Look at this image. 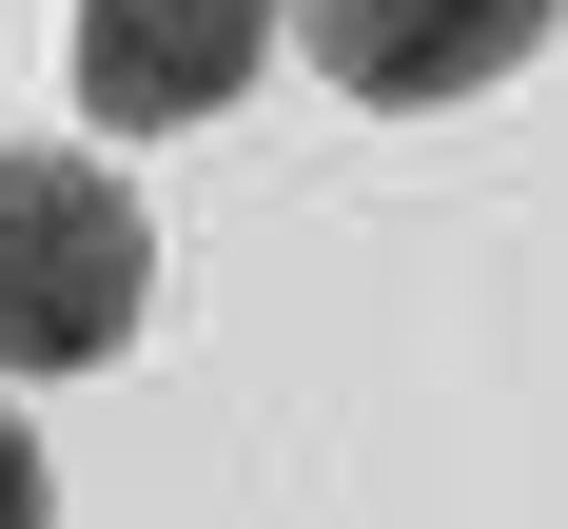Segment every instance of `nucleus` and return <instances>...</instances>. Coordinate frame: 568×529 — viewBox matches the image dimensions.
Returning <instances> with one entry per match:
<instances>
[{
	"instance_id": "obj_2",
	"label": "nucleus",
	"mask_w": 568,
	"mask_h": 529,
	"mask_svg": "<svg viewBox=\"0 0 568 529\" xmlns=\"http://www.w3.org/2000/svg\"><path fill=\"white\" fill-rule=\"evenodd\" d=\"M294 0H79V118L99 138H176V118L255 99Z\"/></svg>"
},
{
	"instance_id": "obj_1",
	"label": "nucleus",
	"mask_w": 568,
	"mask_h": 529,
	"mask_svg": "<svg viewBox=\"0 0 568 529\" xmlns=\"http://www.w3.org/2000/svg\"><path fill=\"white\" fill-rule=\"evenodd\" d=\"M158 314V216L118 196L79 138L0 157V373H99Z\"/></svg>"
},
{
	"instance_id": "obj_4",
	"label": "nucleus",
	"mask_w": 568,
	"mask_h": 529,
	"mask_svg": "<svg viewBox=\"0 0 568 529\" xmlns=\"http://www.w3.org/2000/svg\"><path fill=\"white\" fill-rule=\"evenodd\" d=\"M0 529H59V470H40V431L0 411Z\"/></svg>"
},
{
	"instance_id": "obj_3",
	"label": "nucleus",
	"mask_w": 568,
	"mask_h": 529,
	"mask_svg": "<svg viewBox=\"0 0 568 529\" xmlns=\"http://www.w3.org/2000/svg\"><path fill=\"white\" fill-rule=\"evenodd\" d=\"M294 40H314L334 99L432 118V99H490V79L549 40V0H294Z\"/></svg>"
}]
</instances>
